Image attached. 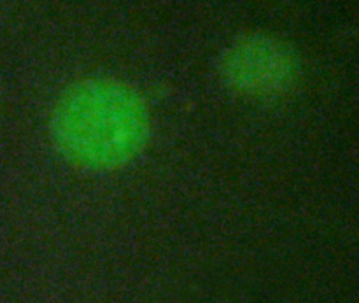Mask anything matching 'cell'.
<instances>
[{"instance_id":"cell-2","label":"cell","mask_w":359,"mask_h":303,"mask_svg":"<svg viewBox=\"0 0 359 303\" xmlns=\"http://www.w3.org/2000/svg\"><path fill=\"white\" fill-rule=\"evenodd\" d=\"M221 72L237 93L266 98L284 93L297 83L300 62L286 41L272 35H248L224 53Z\"/></svg>"},{"instance_id":"cell-1","label":"cell","mask_w":359,"mask_h":303,"mask_svg":"<svg viewBox=\"0 0 359 303\" xmlns=\"http://www.w3.org/2000/svg\"><path fill=\"white\" fill-rule=\"evenodd\" d=\"M53 140L74 165L95 170L128 163L149 135L142 98L126 84L90 79L70 86L56 102Z\"/></svg>"}]
</instances>
